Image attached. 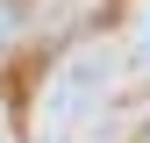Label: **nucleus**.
<instances>
[{
	"instance_id": "1",
	"label": "nucleus",
	"mask_w": 150,
	"mask_h": 143,
	"mask_svg": "<svg viewBox=\"0 0 150 143\" xmlns=\"http://www.w3.org/2000/svg\"><path fill=\"white\" fill-rule=\"evenodd\" d=\"M122 86H143L136 64H129V50H122V36L79 43V50L43 79V93H36V136H29V143H100L107 100H115Z\"/></svg>"
},
{
	"instance_id": "3",
	"label": "nucleus",
	"mask_w": 150,
	"mask_h": 143,
	"mask_svg": "<svg viewBox=\"0 0 150 143\" xmlns=\"http://www.w3.org/2000/svg\"><path fill=\"white\" fill-rule=\"evenodd\" d=\"M143 143H150V136H143Z\"/></svg>"
},
{
	"instance_id": "2",
	"label": "nucleus",
	"mask_w": 150,
	"mask_h": 143,
	"mask_svg": "<svg viewBox=\"0 0 150 143\" xmlns=\"http://www.w3.org/2000/svg\"><path fill=\"white\" fill-rule=\"evenodd\" d=\"M0 143H14V136H7V122H0Z\"/></svg>"
}]
</instances>
